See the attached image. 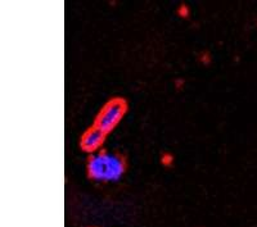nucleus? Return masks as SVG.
<instances>
[{
    "instance_id": "obj_1",
    "label": "nucleus",
    "mask_w": 257,
    "mask_h": 227,
    "mask_svg": "<svg viewBox=\"0 0 257 227\" xmlns=\"http://www.w3.org/2000/svg\"><path fill=\"white\" fill-rule=\"evenodd\" d=\"M126 169V157L117 150L103 149L89 155L86 160V175L98 182H116L125 175Z\"/></svg>"
},
{
    "instance_id": "obj_2",
    "label": "nucleus",
    "mask_w": 257,
    "mask_h": 227,
    "mask_svg": "<svg viewBox=\"0 0 257 227\" xmlns=\"http://www.w3.org/2000/svg\"><path fill=\"white\" fill-rule=\"evenodd\" d=\"M127 109L128 105L126 99L118 98V96L112 98L100 108V111L98 112L94 120V126L108 135L121 122L123 116L127 113Z\"/></svg>"
},
{
    "instance_id": "obj_3",
    "label": "nucleus",
    "mask_w": 257,
    "mask_h": 227,
    "mask_svg": "<svg viewBox=\"0 0 257 227\" xmlns=\"http://www.w3.org/2000/svg\"><path fill=\"white\" fill-rule=\"evenodd\" d=\"M105 137H107V134L93 125L82 134L80 139V148L89 154H93L100 150L105 141Z\"/></svg>"
}]
</instances>
